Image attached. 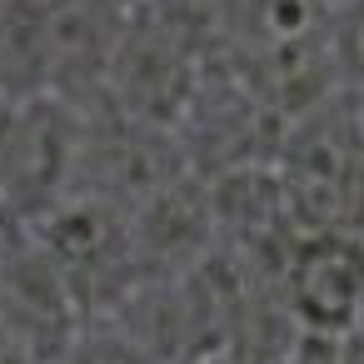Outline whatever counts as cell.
Wrapping results in <instances>:
<instances>
[{"instance_id":"obj_1","label":"cell","mask_w":364,"mask_h":364,"mask_svg":"<svg viewBox=\"0 0 364 364\" xmlns=\"http://www.w3.org/2000/svg\"><path fill=\"white\" fill-rule=\"evenodd\" d=\"M269 175L294 235H364V105L334 90L289 115Z\"/></svg>"},{"instance_id":"obj_2","label":"cell","mask_w":364,"mask_h":364,"mask_svg":"<svg viewBox=\"0 0 364 364\" xmlns=\"http://www.w3.org/2000/svg\"><path fill=\"white\" fill-rule=\"evenodd\" d=\"M274 289L299 339H344L364 304V235H289L274 264Z\"/></svg>"},{"instance_id":"obj_3","label":"cell","mask_w":364,"mask_h":364,"mask_svg":"<svg viewBox=\"0 0 364 364\" xmlns=\"http://www.w3.org/2000/svg\"><path fill=\"white\" fill-rule=\"evenodd\" d=\"M329 70H334V90L364 100V0H334Z\"/></svg>"},{"instance_id":"obj_4","label":"cell","mask_w":364,"mask_h":364,"mask_svg":"<svg viewBox=\"0 0 364 364\" xmlns=\"http://www.w3.org/2000/svg\"><path fill=\"white\" fill-rule=\"evenodd\" d=\"M50 364H160V359L145 354L135 339H125L110 324H85Z\"/></svg>"},{"instance_id":"obj_5","label":"cell","mask_w":364,"mask_h":364,"mask_svg":"<svg viewBox=\"0 0 364 364\" xmlns=\"http://www.w3.org/2000/svg\"><path fill=\"white\" fill-rule=\"evenodd\" d=\"M0 364H41L31 334L21 329V319H16L6 304H0Z\"/></svg>"},{"instance_id":"obj_6","label":"cell","mask_w":364,"mask_h":364,"mask_svg":"<svg viewBox=\"0 0 364 364\" xmlns=\"http://www.w3.org/2000/svg\"><path fill=\"white\" fill-rule=\"evenodd\" d=\"M339 344H344V349L354 354V364H364V304H359V314H354V329H349V334H344Z\"/></svg>"}]
</instances>
